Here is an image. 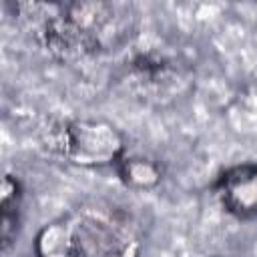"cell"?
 <instances>
[{
	"mask_svg": "<svg viewBox=\"0 0 257 257\" xmlns=\"http://www.w3.org/2000/svg\"><path fill=\"white\" fill-rule=\"evenodd\" d=\"M137 235L126 221L102 211H76L44 225L36 257H137Z\"/></svg>",
	"mask_w": 257,
	"mask_h": 257,
	"instance_id": "1",
	"label": "cell"
},
{
	"mask_svg": "<svg viewBox=\"0 0 257 257\" xmlns=\"http://www.w3.org/2000/svg\"><path fill=\"white\" fill-rule=\"evenodd\" d=\"M48 145L54 153L78 167H108L124 157L122 135L106 120L76 118L50 133Z\"/></svg>",
	"mask_w": 257,
	"mask_h": 257,
	"instance_id": "2",
	"label": "cell"
},
{
	"mask_svg": "<svg viewBox=\"0 0 257 257\" xmlns=\"http://www.w3.org/2000/svg\"><path fill=\"white\" fill-rule=\"evenodd\" d=\"M217 197L227 213L249 219L257 215V163L225 171L217 183Z\"/></svg>",
	"mask_w": 257,
	"mask_h": 257,
	"instance_id": "3",
	"label": "cell"
},
{
	"mask_svg": "<svg viewBox=\"0 0 257 257\" xmlns=\"http://www.w3.org/2000/svg\"><path fill=\"white\" fill-rule=\"evenodd\" d=\"M120 181L135 191H151L163 181V167L159 161L143 155H124L116 163Z\"/></svg>",
	"mask_w": 257,
	"mask_h": 257,
	"instance_id": "4",
	"label": "cell"
},
{
	"mask_svg": "<svg viewBox=\"0 0 257 257\" xmlns=\"http://www.w3.org/2000/svg\"><path fill=\"white\" fill-rule=\"evenodd\" d=\"M20 205H22V187L16 177L4 175L2 179V195H0V239H2V249L6 251L10 243L16 237L18 231V215H20Z\"/></svg>",
	"mask_w": 257,
	"mask_h": 257,
	"instance_id": "5",
	"label": "cell"
}]
</instances>
